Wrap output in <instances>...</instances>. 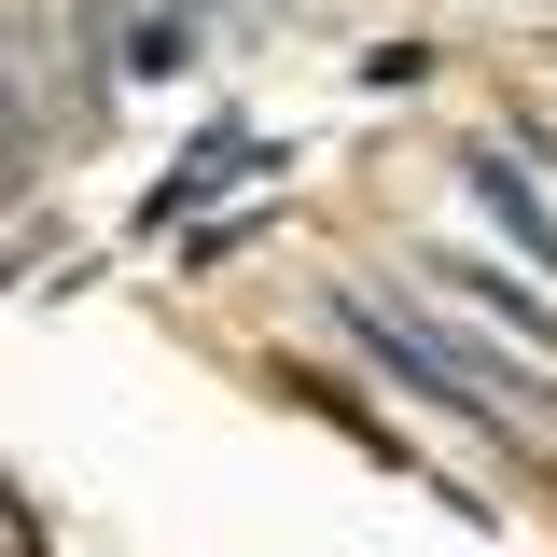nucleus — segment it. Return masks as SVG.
<instances>
[{"label": "nucleus", "mask_w": 557, "mask_h": 557, "mask_svg": "<svg viewBox=\"0 0 557 557\" xmlns=\"http://www.w3.org/2000/svg\"><path fill=\"white\" fill-rule=\"evenodd\" d=\"M335 321L405 391H432V405H460V418H502V432H557V391L530 376V362H502L487 335H446V321H418V307H376V293H335Z\"/></svg>", "instance_id": "obj_1"}, {"label": "nucleus", "mask_w": 557, "mask_h": 557, "mask_svg": "<svg viewBox=\"0 0 557 557\" xmlns=\"http://www.w3.org/2000/svg\"><path fill=\"white\" fill-rule=\"evenodd\" d=\"M432 278H446V293H460L474 321H502V335H530V348L557 335V307H544V293H530V278H502V265H460V251H446V265H432Z\"/></svg>", "instance_id": "obj_2"}, {"label": "nucleus", "mask_w": 557, "mask_h": 557, "mask_svg": "<svg viewBox=\"0 0 557 557\" xmlns=\"http://www.w3.org/2000/svg\"><path fill=\"white\" fill-rule=\"evenodd\" d=\"M474 209H487V223H502V237H516V251H530V265L557 278V223H544V209H530V182H516L502 153H474Z\"/></svg>", "instance_id": "obj_3"}]
</instances>
